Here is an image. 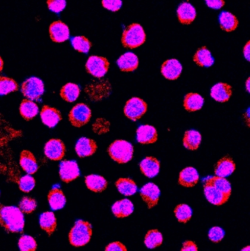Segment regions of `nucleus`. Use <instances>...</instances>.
I'll return each mask as SVG.
<instances>
[{
  "mask_svg": "<svg viewBox=\"0 0 250 251\" xmlns=\"http://www.w3.org/2000/svg\"><path fill=\"white\" fill-rule=\"evenodd\" d=\"M0 225L10 233H22L24 227V218L16 206L0 204Z\"/></svg>",
  "mask_w": 250,
  "mask_h": 251,
  "instance_id": "obj_1",
  "label": "nucleus"
},
{
  "mask_svg": "<svg viewBox=\"0 0 250 251\" xmlns=\"http://www.w3.org/2000/svg\"><path fill=\"white\" fill-rule=\"evenodd\" d=\"M146 35L139 24H132L124 29L122 35V44L126 48L135 49L145 43Z\"/></svg>",
  "mask_w": 250,
  "mask_h": 251,
  "instance_id": "obj_2",
  "label": "nucleus"
},
{
  "mask_svg": "<svg viewBox=\"0 0 250 251\" xmlns=\"http://www.w3.org/2000/svg\"><path fill=\"white\" fill-rule=\"evenodd\" d=\"M92 236V227L86 221H78L69 234V241L75 247H82L89 243Z\"/></svg>",
  "mask_w": 250,
  "mask_h": 251,
  "instance_id": "obj_3",
  "label": "nucleus"
},
{
  "mask_svg": "<svg viewBox=\"0 0 250 251\" xmlns=\"http://www.w3.org/2000/svg\"><path fill=\"white\" fill-rule=\"evenodd\" d=\"M108 153L112 159L118 163H127L133 158L134 147L129 142L115 140L108 148Z\"/></svg>",
  "mask_w": 250,
  "mask_h": 251,
  "instance_id": "obj_4",
  "label": "nucleus"
},
{
  "mask_svg": "<svg viewBox=\"0 0 250 251\" xmlns=\"http://www.w3.org/2000/svg\"><path fill=\"white\" fill-rule=\"evenodd\" d=\"M22 94L31 101L38 100L44 93V84L41 79L31 77L23 82L21 88Z\"/></svg>",
  "mask_w": 250,
  "mask_h": 251,
  "instance_id": "obj_5",
  "label": "nucleus"
},
{
  "mask_svg": "<svg viewBox=\"0 0 250 251\" xmlns=\"http://www.w3.org/2000/svg\"><path fill=\"white\" fill-rule=\"evenodd\" d=\"M148 106L145 101L134 97L126 102L124 107V114L130 120L137 121L146 113Z\"/></svg>",
  "mask_w": 250,
  "mask_h": 251,
  "instance_id": "obj_6",
  "label": "nucleus"
},
{
  "mask_svg": "<svg viewBox=\"0 0 250 251\" xmlns=\"http://www.w3.org/2000/svg\"><path fill=\"white\" fill-rule=\"evenodd\" d=\"M91 110L88 105L83 103L76 104L69 113V121L73 126L81 127L90 122L91 118Z\"/></svg>",
  "mask_w": 250,
  "mask_h": 251,
  "instance_id": "obj_7",
  "label": "nucleus"
},
{
  "mask_svg": "<svg viewBox=\"0 0 250 251\" xmlns=\"http://www.w3.org/2000/svg\"><path fill=\"white\" fill-rule=\"evenodd\" d=\"M87 72L97 78L103 77L108 72L110 63L107 58L98 56H91L87 61Z\"/></svg>",
  "mask_w": 250,
  "mask_h": 251,
  "instance_id": "obj_8",
  "label": "nucleus"
},
{
  "mask_svg": "<svg viewBox=\"0 0 250 251\" xmlns=\"http://www.w3.org/2000/svg\"><path fill=\"white\" fill-rule=\"evenodd\" d=\"M44 153L51 160L60 161L66 154V146L62 140L51 139L45 143Z\"/></svg>",
  "mask_w": 250,
  "mask_h": 251,
  "instance_id": "obj_9",
  "label": "nucleus"
},
{
  "mask_svg": "<svg viewBox=\"0 0 250 251\" xmlns=\"http://www.w3.org/2000/svg\"><path fill=\"white\" fill-rule=\"evenodd\" d=\"M60 176L62 181L66 183L77 178L80 176L79 165L75 161H62L60 164Z\"/></svg>",
  "mask_w": 250,
  "mask_h": 251,
  "instance_id": "obj_10",
  "label": "nucleus"
},
{
  "mask_svg": "<svg viewBox=\"0 0 250 251\" xmlns=\"http://www.w3.org/2000/svg\"><path fill=\"white\" fill-rule=\"evenodd\" d=\"M140 196L148 208L154 207L158 203L160 196V190L154 183H148L141 188Z\"/></svg>",
  "mask_w": 250,
  "mask_h": 251,
  "instance_id": "obj_11",
  "label": "nucleus"
},
{
  "mask_svg": "<svg viewBox=\"0 0 250 251\" xmlns=\"http://www.w3.org/2000/svg\"><path fill=\"white\" fill-rule=\"evenodd\" d=\"M49 33L51 40L56 43L64 42L70 37V32L67 25L60 21L53 22L50 25Z\"/></svg>",
  "mask_w": 250,
  "mask_h": 251,
  "instance_id": "obj_12",
  "label": "nucleus"
},
{
  "mask_svg": "<svg viewBox=\"0 0 250 251\" xmlns=\"http://www.w3.org/2000/svg\"><path fill=\"white\" fill-rule=\"evenodd\" d=\"M158 134L153 126H140L136 130V140L141 144H152L157 142Z\"/></svg>",
  "mask_w": 250,
  "mask_h": 251,
  "instance_id": "obj_13",
  "label": "nucleus"
},
{
  "mask_svg": "<svg viewBox=\"0 0 250 251\" xmlns=\"http://www.w3.org/2000/svg\"><path fill=\"white\" fill-rule=\"evenodd\" d=\"M161 72L166 79L175 80L180 76L182 72V66L179 60L171 59L163 63Z\"/></svg>",
  "mask_w": 250,
  "mask_h": 251,
  "instance_id": "obj_14",
  "label": "nucleus"
},
{
  "mask_svg": "<svg viewBox=\"0 0 250 251\" xmlns=\"http://www.w3.org/2000/svg\"><path fill=\"white\" fill-rule=\"evenodd\" d=\"M204 193L207 200L216 206H221L224 204L229 199V197L219 191L212 184L206 181L204 184Z\"/></svg>",
  "mask_w": 250,
  "mask_h": 251,
  "instance_id": "obj_15",
  "label": "nucleus"
},
{
  "mask_svg": "<svg viewBox=\"0 0 250 251\" xmlns=\"http://www.w3.org/2000/svg\"><path fill=\"white\" fill-rule=\"evenodd\" d=\"M41 118L43 123L49 128L55 126L62 120L60 112L54 107L47 105L43 107L41 112Z\"/></svg>",
  "mask_w": 250,
  "mask_h": 251,
  "instance_id": "obj_16",
  "label": "nucleus"
},
{
  "mask_svg": "<svg viewBox=\"0 0 250 251\" xmlns=\"http://www.w3.org/2000/svg\"><path fill=\"white\" fill-rule=\"evenodd\" d=\"M96 143L87 137H81L75 146V150L79 157L92 156L96 151Z\"/></svg>",
  "mask_w": 250,
  "mask_h": 251,
  "instance_id": "obj_17",
  "label": "nucleus"
},
{
  "mask_svg": "<svg viewBox=\"0 0 250 251\" xmlns=\"http://www.w3.org/2000/svg\"><path fill=\"white\" fill-rule=\"evenodd\" d=\"M141 172L148 177V178H154L157 176L159 173L160 163L159 161L157 158L153 156H148L145 158L140 162Z\"/></svg>",
  "mask_w": 250,
  "mask_h": 251,
  "instance_id": "obj_18",
  "label": "nucleus"
},
{
  "mask_svg": "<svg viewBox=\"0 0 250 251\" xmlns=\"http://www.w3.org/2000/svg\"><path fill=\"white\" fill-rule=\"evenodd\" d=\"M117 64L122 72H134L139 66V60L137 56L133 52H126L120 56Z\"/></svg>",
  "mask_w": 250,
  "mask_h": 251,
  "instance_id": "obj_19",
  "label": "nucleus"
},
{
  "mask_svg": "<svg viewBox=\"0 0 250 251\" xmlns=\"http://www.w3.org/2000/svg\"><path fill=\"white\" fill-rule=\"evenodd\" d=\"M19 162L22 169L29 175H32L38 171V162L35 156L29 151L24 150L21 153Z\"/></svg>",
  "mask_w": 250,
  "mask_h": 251,
  "instance_id": "obj_20",
  "label": "nucleus"
},
{
  "mask_svg": "<svg viewBox=\"0 0 250 251\" xmlns=\"http://www.w3.org/2000/svg\"><path fill=\"white\" fill-rule=\"evenodd\" d=\"M235 170H236V165L233 159L230 156H225L217 162L214 172L217 176L226 178L231 175Z\"/></svg>",
  "mask_w": 250,
  "mask_h": 251,
  "instance_id": "obj_21",
  "label": "nucleus"
},
{
  "mask_svg": "<svg viewBox=\"0 0 250 251\" xmlns=\"http://www.w3.org/2000/svg\"><path fill=\"white\" fill-rule=\"evenodd\" d=\"M177 14L181 23L183 25H189L196 17V10L189 3L183 2L178 7Z\"/></svg>",
  "mask_w": 250,
  "mask_h": 251,
  "instance_id": "obj_22",
  "label": "nucleus"
},
{
  "mask_svg": "<svg viewBox=\"0 0 250 251\" xmlns=\"http://www.w3.org/2000/svg\"><path fill=\"white\" fill-rule=\"evenodd\" d=\"M232 95V88L226 83H218L212 87L211 96L219 102H227Z\"/></svg>",
  "mask_w": 250,
  "mask_h": 251,
  "instance_id": "obj_23",
  "label": "nucleus"
},
{
  "mask_svg": "<svg viewBox=\"0 0 250 251\" xmlns=\"http://www.w3.org/2000/svg\"><path fill=\"white\" fill-rule=\"evenodd\" d=\"M199 181V174L192 167L185 168L179 175V183L186 187H192L196 185Z\"/></svg>",
  "mask_w": 250,
  "mask_h": 251,
  "instance_id": "obj_24",
  "label": "nucleus"
},
{
  "mask_svg": "<svg viewBox=\"0 0 250 251\" xmlns=\"http://www.w3.org/2000/svg\"><path fill=\"white\" fill-rule=\"evenodd\" d=\"M134 209L133 203L129 199L118 201L112 207L113 214L117 218H126L133 213Z\"/></svg>",
  "mask_w": 250,
  "mask_h": 251,
  "instance_id": "obj_25",
  "label": "nucleus"
},
{
  "mask_svg": "<svg viewBox=\"0 0 250 251\" xmlns=\"http://www.w3.org/2000/svg\"><path fill=\"white\" fill-rule=\"evenodd\" d=\"M48 203L53 210L63 209L66 203V196L59 187H55L50 190L48 195Z\"/></svg>",
  "mask_w": 250,
  "mask_h": 251,
  "instance_id": "obj_26",
  "label": "nucleus"
},
{
  "mask_svg": "<svg viewBox=\"0 0 250 251\" xmlns=\"http://www.w3.org/2000/svg\"><path fill=\"white\" fill-rule=\"evenodd\" d=\"M85 184L90 190L95 193H101L106 190L107 187V180L101 176L94 175V174L86 176Z\"/></svg>",
  "mask_w": 250,
  "mask_h": 251,
  "instance_id": "obj_27",
  "label": "nucleus"
},
{
  "mask_svg": "<svg viewBox=\"0 0 250 251\" xmlns=\"http://www.w3.org/2000/svg\"><path fill=\"white\" fill-rule=\"evenodd\" d=\"M204 104V100L200 94L189 93L185 97L183 105L189 112L198 111L202 108Z\"/></svg>",
  "mask_w": 250,
  "mask_h": 251,
  "instance_id": "obj_28",
  "label": "nucleus"
},
{
  "mask_svg": "<svg viewBox=\"0 0 250 251\" xmlns=\"http://www.w3.org/2000/svg\"><path fill=\"white\" fill-rule=\"evenodd\" d=\"M194 61L201 67H211L214 63V59L211 51L206 47L199 49L194 56Z\"/></svg>",
  "mask_w": 250,
  "mask_h": 251,
  "instance_id": "obj_29",
  "label": "nucleus"
},
{
  "mask_svg": "<svg viewBox=\"0 0 250 251\" xmlns=\"http://www.w3.org/2000/svg\"><path fill=\"white\" fill-rule=\"evenodd\" d=\"M40 226L43 230L46 231L48 235L51 236L55 231L57 227V220L54 214L51 212L43 213L40 217Z\"/></svg>",
  "mask_w": 250,
  "mask_h": 251,
  "instance_id": "obj_30",
  "label": "nucleus"
},
{
  "mask_svg": "<svg viewBox=\"0 0 250 251\" xmlns=\"http://www.w3.org/2000/svg\"><path fill=\"white\" fill-rule=\"evenodd\" d=\"M201 134L197 130H188L185 132L183 137V146L189 150L195 151L199 148L201 145Z\"/></svg>",
  "mask_w": 250,
  "mask_h": 251,
  "instance_id": "obj_31",
  "label": "nucleus"
},
{
  "mask_svg": "<svg viewBox=\"0 0 250 251\" xmlns=\"http://www.w3.org/2000/svg\"><path fill=\"white\" fill-rule=\"evenodd\" d=\"M115 185L118 191L125 196H133L137 191L136 183L130 178H119L116 181Z\"/></svg>",
  "mask_w": 250,
  "mask_h": 251,
  "instance_id": "obj_32",
  "label": "nucleus"
},
{
  "mask_svg": "<svg viewBox=\"0 0 250 251\" xmlns=\"http://www.w3.org/2000/svg\"><path fill=\"white\" fill-rule=\"evenodd\" d=\"M38 105L29 100H23L20 105V113L26 121L32 120L38 114Z\"/></svg>",
  "mask_w": 250,
  "mask_h": 251,
  "instance_id": "obj_33",
  "label": "nucleus"
},
{
  "mask_svg": "<svg viewBox=\"0 0 250 251\" xmlns=\"http://www.w3.org/2000/svg\"><path fill=\"white\" fill-rule=\"evenodd\" d=\"M219 19L222 29L227 32L235 30L239 25V21L236 16L227 11L222 12Z\"/></svg>",
  "mask_w": 250,
  "mask_h": 251,
  "instance_id": "obj_34",
  "label": "nucleus"
},
{
  "mask_svg": "<svg viewBox=\"0 0 250 251\" xmlns=\"http://www.w3.org/2000/svg\"><path fill=\"white\" fill-rule=\"evenodd\" d=\"M80 94V88L74 83H68L62 88L60 96L68 102H73L77 100Z\"/></svg>",
  "mask_w": 250,
  "mask_h": 251,
  "instance_id": "obj_35",
  "label": "nucleus"
},
{
  "mask_svg": "<svg viewBox=\"0 0 250 251\" xmlns=\"http://www.w3.org/2000/svg\"><path fill=\"white\" fill-rule=\"evenodd\" d=\"M205 181L212 184L216 189L226 195L227 197H230L231 193V185L230 183L226 178L220 176H212L207 178Z\"/></svg>",
  "mask_w": 250,
  "mask_h": 251,
  "instance_id": "obj_36",
  "label": "nucleus"
},
{
  "mask_svg": "<svg viewBox=\"0 0 250 251\" xmlns=\"http://www.w3.org/2000/svg\"><path fill=\"white\" fill-rule=\"evenodd\" d=\"M162 234L158 230H151L147 233L145 244L150 249H155L162 244Z\"/></svg>",
  "mask_w": 250,
  "mask_h": 251,
  "instance_id": "obj_37",
  "label": "nucleus"
},
{
  "mask_svg": "<svg viewBox=\"0 0 250 251\" xmlns=\"http://www.w3.org/2000/svg\"><path fill=\"white\" fill-rule=\"evenodd\" d=\"M19 90V85L12 78L0 76V96L7 95Z\"/></svg>",
  "mask_w": 250,
  "mask_h": 251,
  "instance_id": "obj_38",
  "label": "nucleus"
},
{
  "mask_svg": "<svg viewBox=\"0 0 250 251\" xmlns=\"http://www.w3.org/2000/svg\"><path fill=\"white\" fill-rule=\"evenodd\" d=\"M70 43L74 50L79 52L85 53V54H88L89 52L91 46H92L89 40L84 36L72 37L70 38Z\"/></svg>",
  "mask_w": 250,
  "mask_h": 251,
  "instance_id": "obj_39",
  "label": "nucleus"
},
{
  "mask_svg": "<svg viewBox=\"0 0 250 251\" xmlns=\"http://www.w3.org/2000/svg\"><path fill=\"white\" fill-rule=\"evenodd\" d=\"M192 208L186 204H180L178 205L175 209V215L177 218L178 221L179 222L186 224L189 220L191 219L192 216Z\"/></svg>",
  "mask_w": 250,
  "mask_h": 251,
  "instance_id": "obj_40",
  "label": "nucleus"
},
{
  "mask_svg": "<svg viewBox=\"0 0 250 251\" xmlns=\"http://www.w3.org/2000/svg\"><path fill=\"white\" fill-rule=\"evenodd\" d=\"M19 247L21 251H35L37 243L33 237L23 235L19 239Z\"/></svg>",
  "mask_w": 250,
  "mask_h": 251,
  "instance_id": "obj_41",
  "label": "nucleus"
},
{
  "mask_svg": "<svg viewBox=\"0 0 250 251\" xmlns=\"http://www.w3.org/2000/svg\"><path fill=\"white\" fill-rule=\"evenodd\" d=\"M37 202L35 199L30 197H23L21 200L19 209L22 213L30 214L36 209Z\"/></svg>",
  "mask_w": 250,
  "mask_h": 251,
  "instance_id": "obj_42",
  "label": "nucleus"
},
{
  "mask_svg": "<svg viewBox=\"0 0 250 251\" xmlns=\"http://www.w3.org/2000/svg\"><path fill=\"white\" fill-rule=\"evenodd\" d=\"M19 188L22 192L29 193L33 190L35 185V180L30 175L23 176L21 177L19 181Z\"/></svg>",
  "mask_w": 250,
  "mask_h": 251,
  "instance_id": "obj_43",
  "label": "nucleus"
},
{
  "mask_svg": "<svg viewBox=\"0 0 250 251\" xmlns=\"http://www.w3.org/2000/svg\"><path fill=\"white\" fill-rule=\"evenodd\" d=\"M48 9L54 13H59L66 7V0H47Z\"/></svg>",
  "mask_w": 250,
  "mask_h": 251,
  "instance_id": "obj_44",
  "label": "nucleus"
},
{
  "mask_svg": "<svg viewBox=\"0 0 250 251\" xmlns=\"http://www.w3.org/2000/svg\"><path fill=\"white\" fill-rule=\"evenodd\" d=\"M225 237V231L220 227H213L208 232V237L214 243H219Z\"/></svg>",
  "mask_w": 250,
  "mask_h": 251,
  "instance_id": "obj_45",
  "label": "nucleus"
},
{
  "mask_svg": "<svg viewBox=\"0 0 250 251\" xmlns=\"http://www.w3.org/2000/svg\"><path fill=\"white\" fill-rule=\"evenodd\" d=\"M102 4L107 10L116 12L122 7L121 0H102Z\"/></svg>",
  "mask_w": 250,
  "mask_h": 251,
  "instance_id": "obj_46",
  "label": "nucleus"
},
{
  "mask_svg": "<svg viewBox=\"0 0 250 251\" xmlns=\"http://www.w3.org/2000/svg\"><path fill=\"white\" fill-rule=\"evenodd\" d=\"M105 251H127L126 246L120 242L110 243L106 247Z\"/></svg>",
  "mask_w": 250,
  "mask_h": 251,
  "instance_id": "obj_47",
  "label": "nucleus"
},
{
  "mask_svg": "<svg viewBox=\"0 0 250 251\" xmlns=\"http://www.w3.org/2000/svg\"><path fill=\"white\" fill-rule=\"evenodd\" d=\"M207 5L212 9L219 10L225 5L224 0H205Z\"/></svg>",
  "mask_w": 250,
  "mask_h": 251,
  "instance_id": "obj_48",
  "label": "nucleus"
},
{
  "mask_svg": "<svg viewBox=\"0 0 250 251\" xmlns=\"http://www.w3.org/2000/svg\"><path fill=\"white\" fill-rule=\"evenodd\" d=\"M181 251H198V246L194 242L186 241L183 243V247Z\"/></svg>",
  "mask_w": 250,
  "mask_h": 251,
  "instance_id": "obj_49",
  "label": "nucleus"
},
{
  "mask_svg": "<svg viewBox=\"0 0 250 251\" xmlns=\"http://www.w3.org/2000/svg\"><path fill=\"white\" fill-rule=\"evenodd\" d=\"M250 41L247 44V45L245 46V49H244V54H245V57H246L247 60L248 61H250Z\"/></svg>",
  "mask_w": 250,
  "mask_h": 251,
  "instance_id": "obj_50",
  "label": "nucleus"
},
{
  "mask_svg": "<svg viewBox=\"0 0 250 251\" xmlns=\"http://www.w3.org/2000/svg\"><path fill=\"white\" fill-rule=\"evenodd\" d=\"M3 65H4V63H3L2 59H1V57H0V72L2 71Z\"/></svg>",
  "mask_w": 250,
  "mask_h": 251,
  "instance_id": "obj_51",
  "label": "nucleus"
},
{
  "mask_svg": "<svg viewBox=\"0 0 250 251\" xmlns=\"http://www.w3.org/2000/svg\"><path fill=\"white\" fill-rule=\"evenodd\" d=\"M241 251H250V246H247L246 248H245V249H242V250Z\"/></svg>",
  "mask_w": 250,
  "mask_h": 251,
  "instance_id": "obj_52",
  "label": "nucleus"
},
{
  "mask_svg": "<svg viewBox=\"0 0 250 251\" xmlns=\"http://www.w3.org/2000/svg\"><path fill=\"white\" fill-rule=\"evenodd\" d=\"M249 82H250V79H248V82H247V87H248V92H250Z\"/></svg>",
  "mask_w": 250,
  "mask_h": 251,
  "instance_id": "obj_53",
  "label": "nucleus"
}]
</instances>
